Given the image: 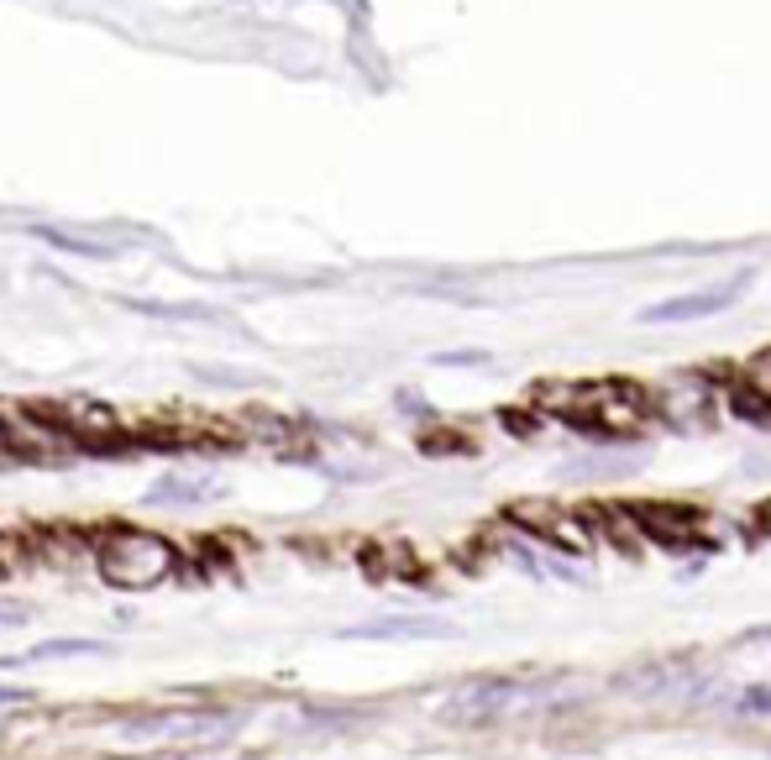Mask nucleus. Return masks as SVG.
<instances>
[{"label":"nucleus","mask_w":771,"mask_h":760,"mask_svg":"<svg viewBox=\"0 0 771 760\" xmlns=\"http://www.w3.org/2000/svg\"><path fill=\"white\" fill-rule=\"evenodd\" d=\"M137 315H158V320H216L211 305H158V299H126Z\"/></svg>","instance_id":"15"},{"label":"nucleus","mask_w":771,"mask_h":760,"mask_svg":"<svg viewBox=\"0 0 771 760\" xmlns=\"http://www.w3.org/2000/svg\"><path fill=\"white\" fill-rule=\"evenodd\" d=\"M216 494V483L211 477H200V483H190V477H163V483H152V494H147V503H200Z\"/></svg>","instance_id":"11"},{"label":"nucleus","mask_w":771,"mask_h":760,"mask_svg":"<svg viewBox=\"0 0 771 760\" xmlns=\"http://www.w3.org/2000/svg\"><path fill=\"white\" fill-rule=\"evenodd\" d=\"M708 409H714V388L699 373H682V378H672L667 388L651 394V415H661L667 426H682V430L708 426Z\"/></svg>","instance_id":"5"},{"label":"nucleus","mask_w":771,"mask_h":760,"mask_svg":"<svg viewBox=\"0 0 771 760\" xmlns=\"http://www.w3.org/2000/svg\"><path fill=\"white\" fill-rule=\"evenodd\" d=\"M0 624H26V609H5L0 603Z\"/></svg>","instance_id":"18"},{"label":"nucleus","mask_w":771,"mask_h":760,"mask_svg":"<svg viewBox=\"0 0 771 760\" xmlns=\"http://www.w3.org/2000/svg\"><path fill=\"white\" fill-rule=\"evenodd\" d=\"M173 567H179L173 541L152 530H105L95 546V571L121 593H147V588L169 582Z\"/></svg>","instance_id":"1"},{"label":"nucleus","mask_w":771,"mask_h":760,"mask_svg":"<svg viewBox=\"0 0 771 760\" xmlns=\"http://www.w3.org/2000/svg\"><path fill=\"white\" fill-rule=\"evenodd\" d=\"M69 656H111V645L100 640H48L37 645V650H26V656H0V666H32V661H69Z\"/></svg>","instance_id":"10"},{"label":"nucleus","mask_w":771,"mask_h":760,"mask_svg":"<svg viewBox=\"0 0 771 760\" xmlns=\"http://www.w3.org/2000/svg\"><path fill=\"white\" fill-rule=\"evenodd\" d=\"M630 520H635V530L646 535V541H656V546H693L703 530V514H693V509H677V503H630Z\"/></svg>","instance_id":"6"},{"label":"nucleus","mask_w":771,"mask_h":760,"mask_svg":"<svg viewBox=\"0 0 771 760\" xmlns=\"http://www.w3.org/2000/svg\"><path fill=\"white\" fill-rule=\"evenodd\" d=\"M11 452V426H5V420H0V456Z\"/></svg>","instance_id":"21"},{"label":"nucleus","mask_w":771,"mask_h":760,"mask_svg":"<svg viewBox=\"0 0 771 760\" xmlns=\"http://www.w3.org/2000/svg\"><path fill=\"white\" fill-rule=\"evenodd\" d=\"M11 703H32V688H0V708H11Z\"/></svg>","instance_id":"17"},{"label":"nucleus","mask_w":771,"mask_h":760,"mask_svg":"<svg viewBox=\"0 0 771 760\" xmlns=\"http://www.w3.org/2000/svg\"><path fill=\"white\" fill-rule=\"evenodd\" d=\"M756 524H761V530H767V535H771V499L761 503V514H756Z\"/></svg>","instance_id":"20"},{"label":"nucleus","mask_w":771,"mask_h":760,"mask_svg":"<svg viewBox=\"0 0 771 760\" xmlns=\"http://www.w3.org/2000/svg\"><path fill=\"white\" fill-rule=\"evenodd\" d=\"M37 237L58 247V252H79V258H116V247H105V241H90V237H73L64 226H37Z\"/></svg>","instance_id":"12"},{"label":"nucleus","mask_w":771,"mask_h":760,"mask_svg":"<svg viewBox=\"0 0 771 760\" xmlns=\"http://www.w3.org/2000/svg\"><path fill=\"white\" fill-rule=\"evenodd\" d=\"M452 635H457V624L435 614H388L341 629V640H452Z\"/></svg>","instance_id":"7"},{"label":"nucleus","mask_w":771,"mask_h":760,"mask_svg":"<svg viewBox=\"0 0 771 760\" xmlns=\"http://www.w3.org/2000/svg\"><path fill=\"white\" fill-rule=\"evenodd\" d=\"M740 388H746L750 399H761V405L771 409V347H767V352H756L746 367H740Z\"/></svg>","instance_id":"13"},{"label":"nucleus","mask_w":771,"mask_h":760,"mask_svg":"<svg viewBox=\"0 0 771 760\" xmlns=\"http://www.w3.org/2000/svg\"><path fill=\"white\" fill-rule=\"evenodd\" d=\"M746 284H750V273H735V279H724V284L693 288V294H677V299H661V305L640 309V320H646V326H682V320L719 315V309H729L740 294H746Z\"/></svg>","instance_id":"4"},{"label":"nucleus","mask_w":771,"mask_h":760,"mask_svg":"<svg viewBox=\"0 0 771 760\" xmlns=\"http://www.w3.org/2000/svg\"><path fill=\"white\" fill-rule=\"evenodd\" d=\"M746 640L756 645V640H771V624H756V629H746Z\"/></svg>","instance_id":"19"},{"label":"nucleus","mask_w":771,"mask_h":760,"mask_svg":"<svg viewBox=\"0 0 771 760\" xmlns=\"http://www.w3.org/2000/svg\"><path fill=\"white\" fill-rule=\"evenodd\" d=\"M556 688L546 682H514V677H483V682H467L457 688L446 703H441V718L446 724H494V718H509V713H525L552 703Z\"/></svg>","instance_id":"2"},{"label":"nucleus","mask_w":771,"mask_h":760,"mask_svg":"<svg viewBox=\"0 0 771 760\" xmlns=\"http://www.w3.org/2000/svg\"><path fill=\"white\" fill-rule=\"evenodd\" d=\"M724 708L735 713V718H767L771 713V688L767 682H756V688H740L724 697Z\"/></svg>","instance_id":"14"},{"label":"nucleus","mask_w":771,"mask_h":760,"mask_svg":"<svg viewBox=\"0 0 771 760\" xmlns=\"http://www.w3.org/2000/svg\"><path fill=\"white\" fill-rule=\"evenodd\" d=\"M509 520L520 524V530H531V535H541V541H552L556 551H588L593 546V524H588V514H567V509H556V503L535 499V503H514L509 509Z\"/></svg>","instance_id":"3"},{"label":"nucleus","mask_w":771,"mask_h":760,"mask_svg":"<svg viewBox=\"0 0 771 760\" xmlns=\"http://www.w3.org/2000/svg\"><path fill=\"white\" fill-rule=\"evenodd\" d=\"M435 362H441V367H478V362H488V356L483 352H441Z\"/></svg>","instance_id":"16"},{"label":"nucleus","mask_w":771,"mask_h":760,"mask_svg":"<svg viewBox=\"0 0 771 760\" xmlns=\"http://www.w3.org/2000/svg\"><path fill=\"white\" fill-rule=\"evenodd\" d=\"M693 682L699 677H693L688 661H646L620 677V692H630V697H672L677 688H693Z\"/></svg>","instance_id":"8"},{"label":"nucleus","mask_w":771,"mask_h":760,"mask_svg":"<svg viewBox=\"0 0 771 760\" xmlns=\"http://www.w3.org/2000/svg\"><path fill=\"white\" fill-rule=\"evenodd\" d=\"M53 426L64 435H116L121 420L116 409L100 405V399H64V405H53Z\"/></svg>","instance_id":"9"}]
</instances>
